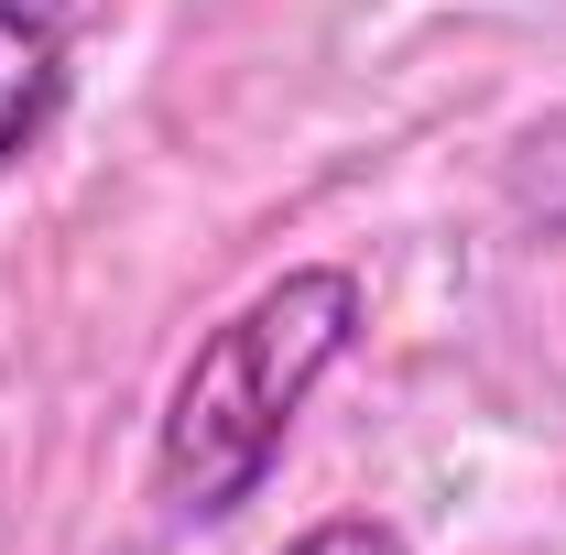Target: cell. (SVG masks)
Here are the masks:
<instances>
[{"label":"cell","instance_id":"obj_1","mask_svg":"<svg viewBox=\"0 0 566 555\" xmlns=\"http://www.w3.org/2000/svg\"><path fill=\"white\" fill-rule=\"evenodd\" d=\"M370 327V294L349 262H294L251 305H229L208 338L186 348L164 425H153V490L175 523H229L240 501H262L294 415L316 404V381L338 370Z\"/></svg>","mask_w":566,"mask_h":555},{"label":"cell","instance_id":"obj_2","mask_svg":"<svg viewBox=\"0 0 566 555\" xmlns=\"http://www.w3.org/2000/svg\"><path fill=\"white\" fill-rule=\"evenodd\" d=\"M76 87V0H0V175H22Z\"/></svg>","mask_w":566,"mask_h":555},{"label":"cell","instance_id":"obj_3","mask_svg":"<svg viewBox=\"0 0 566 555\" xmlns=\"http://www.w3.org/2000/svg\"><path fill=\"white\" fill-rule=\"evenodd\" d=\"M283 555H415V545H403V523H381V512H327V523H305Z\"/></svg>","mask_w":566,"mask_h":555}]
</instances>
